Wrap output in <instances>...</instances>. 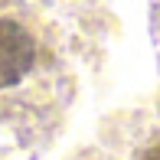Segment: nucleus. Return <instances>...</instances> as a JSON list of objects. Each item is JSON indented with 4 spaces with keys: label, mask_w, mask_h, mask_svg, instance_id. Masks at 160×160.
I'll use <instances>...</instances> for the list:
<instances>
[{
    "label": "nucleus",
    "mask_w": 160,
    "mask_h": 160,
    "mask_svg": "<svg viewBox=\"0 0 160 160\" xmlns=\"http://www.w3.org/2000/svg\"><path fill=\"white\" fill-rule=\"evenodd\" d=\"M39 62V39L26 23L0 17V92L20 85Z\"/></svg>",
    "instance_id": "1"
},
{
    "label": "nucleus",
    "mask_w": 160,
    "mask_h": 160,
    "mask_svg": "<svg viewBox=\"0 0 160 160\" xmlns=\"http://www.w3.org/2000/svg\"><path fill=\"white\" fill-rule=\"evenodd\" d=\"M141 160H160V144H154V147L147 150V154H144Z\"/></svg>",
    "instance_id": "2"
}]
</instances>
